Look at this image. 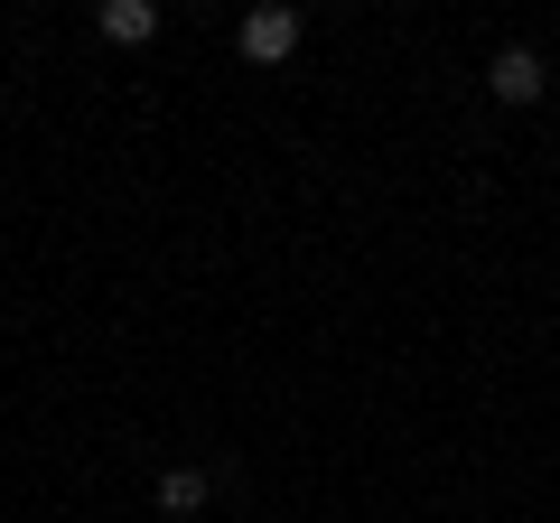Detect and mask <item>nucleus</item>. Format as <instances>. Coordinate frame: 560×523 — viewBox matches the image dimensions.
Listing matches in <instances>:
<instances>
[{
    "label": "nucleus",
    "instance_id": "obj_2",
    "mask_svg": "<svg viewBox=\"0 0 560 523\" xmlns=\"http://www.w3.org/2000/svg\"><path fill=\"white\" fill-rule=\"evenodd\" d=\"M290 47H300V10H280V0L243 10V57H253V66H280Z\"/></svg>",
    "mask_w": 560,
    "mask_h": 523
},
{
    "label": "nucleus",
    "instance_id": "obj_1",
    "mask_svg": "<svg viewBox=\"0 0 560 523\" xmlns=\"http://www.w3.org/2000/svg\"><path fill=\"white\" fill-rule=\"evenodd\" d=\"M541 84H551V75H541V47H495V57H486V94H495V103H541Z\"/></svg>",
    "mask_w": 560,
    "mask_h": 523
},
{
    "label": "nucleus",
    "instance_id": "obj_3",
    "mask_svg": "<svg viewBox=\"0 0 560 523\" xmlns=\"http://www.w3.org/2000/svg\"><path fill=\"white\" fill-rule=\"evenodd\" d=\"M94 28H103L113 47H140V38H160V10H150V0H103Z\"/></svg>",
    "mask_w": 560,
    "mask_h": 523
},
{
    "label": "nucleus",
    "instance_id": "obj_4",
    "mask_svg": "<svg viewBox=\"0 0 560 523\" xmlns=\"http://www.w3.org/2000/svg\"><path fill=\"white\" fill-rule=\"evenodd\" d=\"M206 496H215V477L206 467H160V514H206Z\"/></svg>",
    "mask_w": 560,
    "mask_h": 523
}]
</instances>
